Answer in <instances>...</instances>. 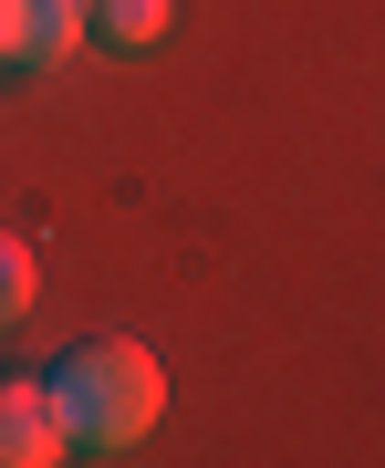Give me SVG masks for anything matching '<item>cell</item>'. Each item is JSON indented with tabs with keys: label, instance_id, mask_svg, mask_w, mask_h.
<instances>
[{
	"label": "cell",
	"instance_id": "cell-1",
	"mask_svg": "<svg viewBox=\"0 0 385 468\" xmlns=\"http://www.w3.org/2000/svg\"><path fill=\"white\" fill-rule=\"evenodd\" d=\"M52 406L73 427V458H125L167 417V365L146 344H125V334H94V344H73L52 365Z\"/></svg>",
	"mask_w": 385,
	"mask_h": 468
},
{
	"label": "cell",
	"instance_id": "cell-5",
	"mask_svg": "<svg viewBox=\"0 0 385 468\" xmlns=\"http://www.w3.org/2000/svg\"><path fill=\"white\" fill-rule=\"evenodd\" d=\"M32 292H42V261H32V239H11V229H0V334H11L21 313H32Z\"/></svg>",
	"mask_w": 385,
	"mask_h": 468
},
{
	"label": "cell",
	"instance_id": "cell-3",
	"mask_svg": "<svg viewBox=\"0 0 385 468\" xmlns=\"http://www.w3.org/2000/svg\"><path fill=\"white\" fill-rule=\"evenodd\" d=\"M52 458H73L52 375H0V468H52Z\"/></svg>",
	"mask_w": 385,
	"mask_h": 468
},
{
	"label": "cell",
	"instance_id": "cell-2",
	"mask_svg": "<svg viewBox=\"0 0 385 468\" xmlns=\"http://www.w3.org/2000/svg\"><path fill=\"white\" fill-rule=\"evenodd\" d=\"M94 42V0H0V73H63Z\"/></svg>",
	"mask_w": 385,
	"mask_h": 468
},
{
	"label": "cell",
	"instance_id": "cell-4",
	"mask_svg": "<svg viewBox=\"0 0 385 468\" xmlns=\"http://www.w3.org/2000/svg\"><path fill=\"white\" fill-rule=\"evenodd\" d=\"M167 21H177V0H94V42H115V52H156Z\"/></svg>",
	"mask_w": 385,
	"mask_h": 468
}]
</instances>
